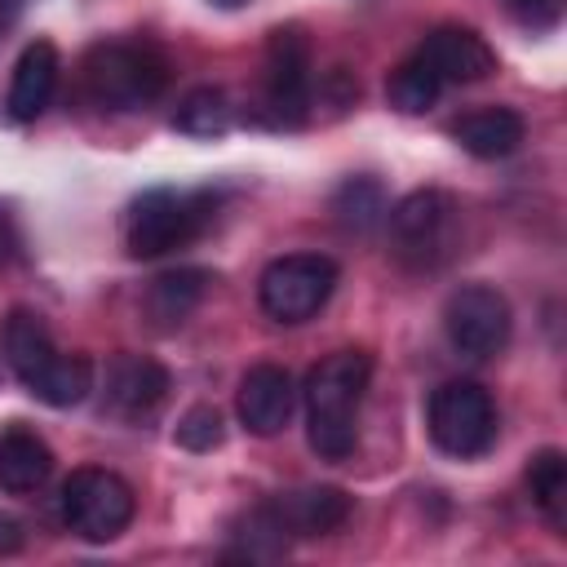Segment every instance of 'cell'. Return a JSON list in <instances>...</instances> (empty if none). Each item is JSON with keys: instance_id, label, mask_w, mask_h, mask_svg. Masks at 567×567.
<instances>
[{"instance_id": "1", "label": "cell", "mask_w": 567, "mask_h": 567, "mask_svg": "<svg viewBox=\"0 0 567 567\" xmlns=\"http://www.w3.org/2000/svg\"><path fill=\"white\" fill-rule=\"evenodd\" d=\"M372 381L368 350H337L306 377V434L323 461H346L359 443V403Z\"/></svg>"}, {"instance_id": "2", "label": "cell", "mask_w": 567, "mask_h": 567, "mask_svg": "<svg viewBox=\"0 0 567 567\" xmlns=\"http://www.w3.org/2000/svg\"><path fill=\"white\" fill-rule=\"evenodd\" d=\"M0 350L13 377L22 381V390H31L49 408H75L93 390V363L84 354H62L44 319L31 310H13L4 319Z\"/></svg>"}, {"instance_id": "3", "label": "cell", "mask_w": 567, "mask_h": 567, "mask_svg": "<svg viewBox=\"0 0 567 567\" xmlns=\"http://www.w3.org/2000/svg\"><path fill=\"white\" fill-rule=\"evenodd\" d=\"M217 213L213 190H146L128 204L124 217V244L133 257H164L173 248H186L204 235V226Z\"/></svg>"}, {"instance_id": "4", "label": "cell", "mask_w": 567, "mask_h": 567, "mask_svg": "<svg viewBox=\"0 0 567 567\" xmlns=\"http://www.w3.org/2000/svg\"><path fill=\"white\" fill-rule=\"evenodd\" d=\"M168 89V62L151 44H93L84 58V93L102 111H137Z\"/></svg>"}, {"instance_id": "5", "label": "cell", "mask_w": 567, "mask_h": 567, "mask_svg": "<svg viewBox=\"0 0 567 567\" xmlns=\"http://www.w3.org/2000/svg\"><path fill=\"white\" fill-rule=\"evenodd\" d=\"M390 252L412 270H434L452 257L461 235V208L447 190H412L390 213Z\"/></svg>"}, {"instance_id": "6", "label": "cell", "mask_w": 567, "mask_h": 567, "mask_svg": "<svg viewBox=\"0 0 567 567\" xmlns=\"http://www.w3.org/2000/svg\"><path fill=\"white\" fill-rule=\"evenodd\" d=\"M430 439L439 452L470 461L496 443V403L478 381H443L425 408Z\"/></svg>"}, {"instance_id": "7", "label": "cell", "mask_w": 567, "mask_h": 567, "mask_svg": "<svg viewBox=\"0 0 567 567\" xmlns=\"http://www.w3.org/2000/svg\"><path fill=\"white\" fill-rule=\"evenodd\" d=\"M133 509H137L133 487L111 470L84 465L62 483V523L80 540H93V545L115 540L133 523Z\"/></svg>"}, {"instance_id": "8", "label": "cell", "mask_w": 567, "mask_h": 567, "mask_svg": "<svg viewBox=\"0 0 567 567\" xmlns=\"http://www.w3.org/2000/svg\"><path fill=\"white\" fill-rule=\"evenodd\" d=\"M332 288H337V266H332V257H319V252H288V257H275V261L261 270L257 301H261V310H266L275 323H306L310 315L323 310V301L332 297Z\"/></svg>"}, {"instance_id": "9", "label": "cell", "mask_w": 567, "mask_h": 567, "mask_svg": "<svg viewBox=\"0 0 567 567\" xmlns=\"http://www.w3.org/2000/svg\"><path fill=\"white\" fill-rule=\"evenodd\" d=\"M261 111L275 128H297L310 111V44L301 27H279L266 40Z\"/></svg>"}, {"instance_id": "10", "label": "cell", "mask_w": 567, "mask_h": 567, "mask_svg": "<svg viewBox=\"0 0 567 567\" xmlns=\"http://www.w3.org/2000/svg\"><path fill=\"white\" fill-rule=\"evenodd\" d=\"M509 301L492 284H461L443 306L447 341L465 359H496L509 346Z\"/></svg>"}, {"instance_id": "11", "label": "cell", "mask_w": 567, "mask_h": 567, "mask_svg": "<svg viewBox=\"0 0 567 567\" xmlns=\"http://www.w3.org/2000/svg\"><path fill=\"white\" fill-rule=\"evenodd\" d=\"M350 518V496L341 487H301L288 496L266 501L252 514V532L257 536H328Z\"/></svg>"}, {"instance_id": "12", "label": "cell", "mask_w": 567, "mask_h": 567, "mask_svg": "<svg viewBox=\"0 0 567 567\" xmlns=\"http://www.w3.org/2000/svg\"><path fill=\"white\" fill-rule=\"evenodd\" d=\"M168 399V372L164 363L146 354H115L106 363V412L120 421H146Z\"/></svg>"}, {"instance_id": "13", "label": "cell", "mask_w": 567, "mask_h": 567, "mask_svg": "<svg viewBox=\"0 0 567 567\" xmlns=\"http://www.w3.org/2000/svg\"><path fill=\"white\" fill-rule=\"evenodd\" d=\"M416 58L439 75V84H474V80H487L496 71V53L487 49V40L470 27H434Z\"/></svg>"}, {"instance_id": "14", "label": "cell", "mask_w": 567, "mask_h": 567, "mask_svg": "<svg viewBox=\"0 0 567 567\" xmlns=\"http://www.w3.org/2000/svg\"><path fill=\"white\" fill-rule=\"evenodd\" d=\"M235 408H239V421H244L248 434H261V439L279 434L288 425L292 408H297V385H292L288 368H279V363L248 368L244 381H239V403Z\"/></svg>"}, {"instance_id": "15", "label": "cell", "mask_w": 567, "mask_h": 567, "mask_svg": "<svg viewBox=\"0 0 567 567\" xmlns=\"http://www.w3.org/2000/svg\"><path fill=\"white\" fill-rule=\"evenodd\" d=\"M58 49L49 44V40H31L27 49H22V58H18V66H13V84H9V115L13 120H35L44 106H49V97H53V89H58Z\"/></svg>"}, {"instance_id": "16", "label": "cell", "mask_w": 567, "mask_h": 567, "mask_svg": "<svg viewBox=\"0 0 567 567\" xmlns=\"http://www.w3.org/2000/svg\"><path fill=\"white\" fill-rule=\"evenodd\" d=\"M49 474H53L49 443L27 425H9L0 434V487L9 496H27V492L44 487Z\"/></svg>"}, {"instance_id": "17", "label": "cell", "mask_w": 567, "mask_h": 567, "mask_svg": "<svg viewBox=\"0 0 567 567\" xmlns=\"http://www.w3.org/2000/svg\"><path fill=\"white\" fill-rule=\"evenodd\" d=\"M452 137L461 151H470L474 159H505L509 151H518L523 142V115L509 106H483V111H465L452 124Z\"/></svg>"}, {"instance_id": "18", "label": "cell", "mask_w": 567, "mask_h": 567, "mask_svg": "<svg viewBox=\"0 0 567 567\" xmlns=\"http://www.w3.org/2000/svg\"><path fill=\"white\" fill-rule=\"evenodd\" d=\"M204 288H208V270H168V275H159L151 288H146V319L159 328V332H173V328H182L186 319H190V310L199 306V297H204Z\"/></svg>"}, {"instance_id": "19", "label": "cell", "mask_w": 567, "mask_h": 567, "mask_svg": "<svg viewBox=\"0 0 567 567\" xmlns=\"http://www.w3.org/2000/svg\"><path fill=\"white\" fill-rule=\"evenodd\" d=\"M332 213H337V221H341L346 230L368 235V230H377V226L385 221V213H390L385 186H381L377 177H346V182L337 186V195H332Z\"/></svg>"}, {"instance_id": "20", "label": "cell", "mask_w": 567, "mask_h": 567, "mask_svg": "<svg viewBox=\"0 0 567 567\" xmlns=\"http://www.w3.org/2000/svg\"><path fill=\"white\" fill-rule=\"evenodd\" d=\"M527 492L554 527H567V456L558 447H540L527 461Z\"/></svg>"}, {"instance_id": "21", "label": "cell", "mask_w": 567, "mask_h": 567, "mask_svg": "<svg viewBox=\"0 0 567 567\" xmlns=\"http://www.w3.org/2000/svg\"><path fill=\"white\" fill-rule=\"evenodd\" d=\"M235 124V106L221 89H190L177 111H173V128L177 133H190V137H221L226 128Z\"/></svg>"}, {"instance_id": "22", "label": "cell", "mask_w": 567, "mask_h": 567, "mask_svg": "<svg viewBox=\"0 0 567 567\" xmlns=\"http://www.w3.org/2000/svg\"><path fill=\"white\" fill-rule=\"evenodd\" d=\"M439 93H443L439 75H434L416 53H412L408 62H399L394 75L385 80V97H390V106L403 111V115H421V111H430V106L439 102Z\"/></svg>"}, {"instance_id": "23", "label": "cell", "mask_w": 567, "mask_h": 567, "mask_svg": "<svg viewBox=\"0 0 567 567\" xmlns=\"http://www.w3.org/2000/svg\"><path fill=\"white\" fill-rule=\"evenodd\" d=\"M173 439H177L186 452H213V447H221V439H226L221 412H217V408H208V403H195L190 412H182V421H177Z\"/></svg>"}, {"instance_id": "24", "label": "cell", "mask_w": 567, "mask_h": 567, "mask_svg": "<svg viewBox=\"0 0 567 567\" xmlns=\"http://www.w3.org/2000/svg\"><path fill=\"white\" fill-rule=\"evenodd\" d=\"M509 9L532 27H549L558 18V0H509Z\"/></svg>"}, {"instance_id": "25", "label": "cell", "mask_w": 567, "mask_h": 567, "mask_svg": "<svg viewBox=\"0 0 567 567\" xmlns=\"http://www.w3.org/2000/svg\"><path fill=\"white\" fill-rule=\"evenodd\" d=\"M22 549V523L13 514H0V554H18Z\"/></svg>"}, {"instance_id": "26", "label": "cell", "mask_w": 567, "mask_h": 567, "mask_svg": "<svg viewBox=\"0 0 567 567\" xmlns=\"http://www.w3.org/2000/svg\"><path fill=\"white\" fill-rule=\"evenodd\" d=\"M13 22H18V0H0V40L13 31Z\"/></svg>"}, {"instance_id": "27", "label": "cell", "mask_w": 567, "mask_h": 567, "mask_svg": "<svg viewBox=\"0 0 567 567\" xmlns=\"http://www.w3.org/2000/svg\"><path fill=\"white\" fill-rule=\"evenodd\" d=\"M9 248H13V226H9V213L0 208V261L9 257Z\"/></svg>"}, {"instance_id": "28", "label": "cell", "mask_w": 567, "mask_h": 567, "mask_svg": "<svg viewBox=\"0 0 567 567\" xmlns=\"http://www.w3.org/2000/svg\"><path fill=\"white\" fill-rule=\"evenodd\" d=\"M213 4H221V9H239V4H248V0H213Z\"/></svg>"}]
</instances>
